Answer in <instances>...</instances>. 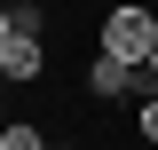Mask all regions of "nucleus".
<instances>
[{
  "instance_id": "nucleus-2",
  "label": "nucleus",
  "mask_w": 158,
  "mask_h": 150,
  "mask_svg": "<svg viewBox=\"0 0 158 150\" xmlns=\"http://www.w3.org/2000/svg\"><path fill=\"white\" fill-rule=\"evenodd\" d=\"M142 63H127V56H111V48H95V56H87V95H95V103H135L142 95Z\"/></svg>"
},
{
  "instance_id": "nucleus-6",
  "label": "nucleus",
  "mask_w": 158,
  "mask_h": 150,
  "mask_svg": "<svg viewBox=\"0 0 158 150\" xmlns=\"http://www.w3.org/2000/svg\"><path fill=\"white\" fill-rule=\"evenodd\" d=\"M135 134H142V142H158V87L135 103Z\"/></svg>"
},
{
  "instance_id": "nucleus-8",
  "label": "nucleus",
  "mask_w": 158,
  "mask_h": 150,
  "mask_svg": "<svg viewBox=\"0 0 158 150\" xmlns=\"http://www.w3.org/2000/svg\"><path fill=\"white\" fill-rule=\"evenodd\" d=\"M8 119H16V111H8V87H0V127H8Z\"/></svg>"
},
{
  "instance_id": "nucleus-7",
  "label": "nucleus",
  "mask_w": 158,
  "mask_h": 150,
  "mask_svg": "<svg viewBox=\"0 0 158 150\" xmlns=\"http://www.w3.org/2000/svg\"><path fill=\"white\" fill-rule=\"evenodd\" d=\"M8 40H16V16H8V0H0V48H8Z\"/></svg>"
},
{
  "instance_id": "nucleus-1",
  "label": "nucleus",
  "mask_w": 158,
  "mask_h": 150,
  "mask_svg": "<svg viewBox=\"0 0 158 150\" xmlns=\"http://www.w3.org/2000/svg\"><path fill=\"white\" fill-rule=\"evenodd\" d=\"M95 48H111V56H127V63H150L158 8H150V0H111V8L95 16Z\"/></svg>"
},
{
  "instance_id": "nucleus-4",
  "label": "nucleus",
  "mask_w": 158,
  "mask_h": 150,
  "mask_svg": "<svg viewBox=\"0 0 158 150\" xmlns=\"http://www.w3.org/2000/svg\"><path fill=\"white\" fill-rule=\"evenodd\" d=\"M0 150H48V134H40L32 119H8V127H0Z\"/></svg>"
},
{
  "instance_id": "nucleus-10",
  "label": "nucleus",
  "mask_w": 158,
  "mask_h": 150,
  "mask_svg": "<svg viewBox=\"0 0 158 150\" xmlns=\"http://www.w3.org/2000/svg\"><path fill=\"white\" fill-rule=\"evenodd\" d=\"M48 150H79V142H48Z\"/></svg>"
},
{
  "instance_id": "nucleus-3",
  "label": "nucleus",
  "mask_w": 158,
  "mask_h": 150,
  "mask_svg": "<svg viewBox=\"0 0 158 150\" xmlns=\"http://www.w3.org/2000/svg\"><path fill=\"white\" fill-rule=\"evenodd\" d=\"M32 79H48V48H40L32 32H16L0 48V87H32Z\"/></svg>"
},
{
  "instance_id": "nucleus-5",
  "label": "nucleus",
  "mask_w": 158,
  "mask_h": 150,
  "mask_svg": "<svg viewBox=\"0 0 158 150\" xmlns=\"http://www.w3.org/2000/svg\"><path fill=\"white\" fill-rule=\"evenodd\" d=\"M8 16H16V32L40 40V32H48V0H8Z\"/></svg>"
},
{
  "instance_id": "nucleus-9",
  "label": "nucleus",
  "mask_w": 158,
  "mask_h": 150,
  "mask_svg": "<svg viewBox=\"0 0 158 150\" xmlns=\"http://www.w3.org/2000/svg\"><path fill=\"white\" fill-rule=\"evenodd\" d=\"M142 71H150V87H158V48H150V63H142Z\"/></svg>"
}]
</instances>
